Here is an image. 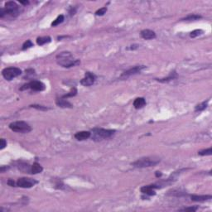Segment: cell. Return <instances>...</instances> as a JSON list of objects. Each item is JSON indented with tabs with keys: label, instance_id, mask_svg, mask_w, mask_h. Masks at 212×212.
<instances>
[{
	"label": "cell",
	"instance_id": "obj_27",
	"mask_svg": "<svg viewBox=\"0 0 212 212\" xmlns=\"http://www.w3.org/2000/svg\"><path fill=\"white\" fill-rule=\"evenodd\" d=\"M32 46H33V43L32 42V41H31V40H28L27 42H25L23 43V48H22V49L24 51V50H27L28 48H31Z\"/></svg>",
	"mask_w": 212,
	"mask_h": 212
},
{
	"label": "cell",
	"instance_id": "obj_4",
	"mask_svg": "<svg viewBox=\"0 0 212 212\" xmlns=\"http://www.w3.org/2000/svg\"><path fill=\"white\" fill-rule=\"evenodd\" d=\"M115 133V130L105 129L101 128H95L92 129V139L94 141H101L111 138Z\"/></svg>",
	"mask_w": 212,
	"mask_h": 212
},
{
	"label": "cell",
	"instance_id": "obj_25",
	"mask_svg": "<svg viewBox=\"0 0 212 212\" xmlns=\"http://www.w3.org/2000/svg\"><path fill=\"white\" fill-rule=\"evenodd\" d=\"M203 33V31L202 30H201V29H196V30H194L192 32L190 33V37H191V38H195V37H198L200 35H201Z\"/></svg>",
	"mask_w": 212,
	"mask_h": 212
},
{
	"label": "cell",
	"instance_id": "obj_5",
	"mask_svg": "<svg viewBox=\"0 0 212 212\" xmlns=\"http://www.w3.org/2000/svg\"><path fill=\"white\" fill-rule=\"evenodd\" d=\"M9 129L14 132L22 134H27L32 131L31 126L24 121H15L9 124Z\"/></svg>",
	"mask_w": 212,
	"mask_h": 212
},
{
	"label": "cell",
	"instance_id": "obj_8",
	"mask_svg": "<svg viewBox=\"0 0 212 212\" xmlns=\"http://www.w3.org/2000/svg\"><path fill=\"white\" fill-rule=\"evenodd\" d=\"M37 183V181L28 177H22L17 181V186L22 188H31Z\"/></svg>",
	"mask_w": 212,
	"mask_h": 212
},
{
	"label": "cell",
	"instance_id": "obj_24",
	"mask_svg": "<svg viewBox=\"0 0 212 212\" xmlns=\"http://www.w3.org/2000/svg\"><path fill=\"white\" fill-rule=\"evenodd\" d=\"M212 153V148H209L207 149H204L201 151H199L198 154L201 156H207V155H211Z\"/></svg>",
	"mask_w": 212,
	"mask_h": 212
},
{
	"label": "cell",
	"instance_id": "obj_33",
	"mask_svg": "<svg viewBox=\"0 0 212 212\" xmlns=\"http://www.w3.org/2000/svg\"><path fill=\"white\" fill-rule=\"evenodd\" d=\"M19 2H20L21 4H23V5L29 4V1H27V0H26V1H19Z\"/></svg>",
	"mask_w": 212,
	"mask_h": 212
},
{
	"label": "cell",
	"instance_id": "obj_34",
	"mask_svg": "<svg viewBox=\"0 0 212 212\" xmlns=\"http://www.w3.org/2000/svg\"><path fill=\"white\" fill-rule=\"evenodd\" d=\"M8 168H9V167H7V166H1V168H0V171H1V172H4V171L5 170H7Z\"/></svg>",
	"mask_w": 212,
	"mask_h": 212
},
{
	"label": "cell",
	"instance_id": "obj_21",
	"mask_svg": "<svg viewBox=\"0 0 212 212\" xmlns=\"http://www.w3.org/2000/svg\"><path fill=\"white\" fill-rule=\"evenodd\" d=\"M202 18L201 15L198 14H190L187 17H186L185 18H183V21H196V20H199Z\"/></svg>",
	"mask_w": 212,
	"mask_h": 212
},
{
	"label": "cell",
	"instance_id": "obj_11",
	"mask_svg": "<svg viewBox=\"0 0 212 212\" xmlns=\"http://www.w3.org/2000/svg\"><path fill=\"white\" fill-rule=\"evenodd\" d=\"M156 188H159V186H157L156 184L153 185H148V186H144L141 188V192L143 194H145L147 196H155L156 195V192L154 189Z\"/></svg>",
	"mask_w": 212,
	"mask_h": 212
},
{
	"label": "cell",
	"instance_id": "obj_20",
	"mask_svg": "<svg viewBox=\"0 0 212 212\" xmlns=\"http://www.w3.org/2000/svg\"><path fill=\"white\" fill-rule=\"evenodd\" d=\"M51 41V38L48 36L46 37H37V45L39 46H42L44 44H46V43H49V42Z\"/></svg>",
	"mask_w": 212,
	"mask_h": 212
},
{
	"label": "cell",
	"instance_id": "obj_10",
	"mask_svg": "<svg viewBox=\"0 0 212 212\" xmlns=\"http://www.w3.org/2000/svg\"><path fill=\"white\" fill-rule=\"evenodd\" d=\"M96 80V75L91 72H85V77L80 80V84L84 86H90L94 85Z\"/></svg>",
	"mask_w": 212,
	"mask_h": 212
},
{
	"label": "cell",
	"instance_id": "obj_2",
	"mask_svg": "<svg viewBox=\"0 0 212 212\" xmlns=\"http://www.w3.org/2000/svg\"><path fill=\"white\" fill-rule=\"evenodd\" d=\"M21 13V9L19 5L14 1H9L5 4L4 9H0V18H4V17L16 18Z\"/></svg>",
	"mask_w": 212,
	"mask_h": 212
},
{
	"label": "cell",
	"instance_id": "obj_28",
	"mask_svg": "<svg viewBox=\"0 0 212 212\" xmlns=\"http://www.w3.org/2000/svg\"><path fill=\"white\" fill-rule=\"evenodd\" d=\"M32 108H34V109H37L38 110H42V111H46L47 110H49L47 107L46 106H43V105H31Z\"/></svg>",
	"mask_w": 212,
	"mask_h": 212
},
{
	"label": "cell",
	"instance_id": "obj_3",
	"mask_svg": "<svg viewBox=\"0 0 212 212\" xmlns=\"http://www.w3.org/2000/svg\"><path fill=\"white\" fill-rule=\"evenodd\" d=\"M161 161V159L158 157H144L138 159L137 161L132 162V166L138 168H144V167H150V166H156Z\"/></svg>",
	"mask_w": 212,
	"mask_h": 212
},
{
	"label": "cell",
	"instance_id": "obj_6",
	"mask_svg": "<svg viewBox=\"0 0 212 212\" xmlns=\"http://www.w3.org/2000/svg\"><path fill=\"white\" fill-rule=\"evenodd\" d=\"M28 89H30L33 91H43L46 89V85H45V84L42 83V81L32 80L28 83L23 85V86L20 88L21 90H25Z\"/></svg>",
	"mask_w": 212,
	"mask_h": 212
},
{
	"label": "cell",
	"instance_id": "obj_17",
	"mask_svg": "<svg viewBox=\"0 0 212 212\" xmlns=\"http://www.w3.org/2000/svg\"><path fill=\"white\" fill-rule=\"evenodd\" d=\"M145 105H146V100L143 97H138V98L134 100V106L136 110L142 109L143 106H145Z\"/></svg>",
	"mask_w": 212,
	"mask_h": 212
},
{
	"label": "cell",
	"instance_id": "obj_15",
	"mask_svg": "<svg viewBox=\"0 0 212 212\" xmlns=\"http://www.w3.org/2000/svg\"><path fill=\"white\" fill-rule=\"evenodd\" d=\"M55 104H56V105L61 107V108H72V105L62 97L60 99H57L55 100Z\"/></svg>",
	"mask_w": 212,
	"mask_h": 212
},
{
	"label": "cell",
	"instance_id": "obj_35",
	"mask_svg": "<svg viewBox=\"0 0 212 212\" xmlns=\"http://www.w3.org/2000/svg\"><path fill=\"white\" fill-rule=\"evenodd\" d=\"M156 176H157V177H160V176H161V172H160V171H156Z\"/></svg>",
	"mask_w": 212,
	"mask_h": 212
},
{
	"label": "cell",
	"instance_id": "obj_26",
	"mask_svg": "<svg viewBox=\"0 0 212 212\" xmlns=\"http://www.w3.org/2000/svg\"><path fill=\"white\" fill-rule=\"evenodd\" d=\"M76 94H77V90L75 89V88H73L72 90H71V91L69 92L68 94H66V95H65L62 96V98H64V99H67V98H69V97H73L75 95H76Z\"/></svg>",
	"mask_w": 212,
	"mask_h": 212
},
{
	"label": "cell",
	"instance_id": "obj_23",
	"mask_svg": "<svg viewBox=\"0 0 212 212\" xmlns=\"http://www.w3.org/2000/svg\"><path fill=\"white\" fill-rule=\"evenodd\" d=\"M207 105H208V101L202 102L201 104H199V105H197L196 106L195 111H196V112H201V111H203L204 110L206 109Z\"/></svg>",
	"mask_w": 212,
	"mask_h": 212
},
{
	"label": "cell",
	"instance_id": "obj_9",
	"mask_svg": "<svg viewBox=\"0 0 212 212\" xmlns=\"http://www.w3.org/2000/svg\"><path fill=\"white\" fill-rule=\"evenodd\" d=\"M145 68H146L145 65H136V66H134V67L130 68V69H129L128 70L124 71L123 74L121 75V78H129V76H132V75H134L140 73V72H141L143 69H145Z\"/></svg>",
	"mask_w": 212,
	"mask_h": 212
},
{
	"label": "cell",
	"instance_id": "obj_7",
	"mask_svg": "<svg viewBox=\"0 0 212 212\" xmlns=\"http://www.w3.org/2000/svg\"><path fill=\"white\" fill-rule=\"evenodd\" d=\"M22 74V70L17 67H8L2 70V75L4 78L7 80H12Z\"/></svg>",
	"mask_w": 212,
	"mask_h": 212
},
{
	"label": "cell",
	"instance_id": "obj_31",
	"mask_svg": "<svg viewBox=\"0 0 212 212\" xmlns=\"http://www.w3.org/2000/svg\"><path fill=\"white\" fill-rule=\"evenodd\" d=\"M0 143H1V144H0V149L3 150L7 146V142H6V140H5L4 138H1Z\"/></svg>",
	"mask_w": 212,
	"mask_h": 212
},
{
	"label": "cell",
	"instance_id": "obj_19",
	"mask_svg": "<svg viewBox=\"0 0 212 212\" xmlns=\"http://www.w3.org/2000/svg\"><path fill=\"white\" fill-rule=\"evenodd\" d=\"M32 174H37V173H41L43 171L42 167L38 162H34L32 165Z\"/></svg>",
	"mask_w": 212,
	"mask_h": 212
},
{
	"label": "cell",
	"instance_id": "obj_22",
	"mask_svg": "<svg viewBox=\"0 0 212 212\" xmlns=\"http://www.w3.org/2000/svg\"><path fill=\"white\" fill-rule=\"evenodd\" d=\"M63 21H64V16H63V15H59V16L51 23V26H52V27H56V26L60 25L61 23H63Z\"/></svg>",
	"mask_w": 212,
	"mask_h": 212
},
{
	"label": "cell",
	"instance_id": "obj_18",
	"mask_svg": "<svg viewBox=\"0 0 212 212\" xmlns=\"http://www.w3.org/2000/svg\"><path fill=\"white\" fill-rule=\"evenodd\" d=\"M177 77V74H176V71H173V72H171L170 75L166 77V78H163V79H157V81H159V82H161V83H165V82H168V81H170V80H174Z\"/></svg>",
	"mask_w": 212,
	"mask_h": 212
},
{
	"label": "cell",
	"instance_id": "obj_14",
	"mask_svg": "<svg viewBox=\"0 0 212 212\" xmlns=\"http://www.w3.org/2000/svg\"><path fill=\"white\" fill-rule=\"evenodd\" d=\"M75 138L77 139L79 141H83L86 140L89 138L91 137V133L90 131H80L75 134Z\"/></svg>",
	"mask_w": 212,
	"mask_h": 212
},
{
	"label": "cell",
	"instance_id": "obj_13",
	"mask_svg": "<svg viewBox=\"0 0 212 212\" xmlns=\"http://www.w3.org/2000/svg\"><path fill=\"white\" fill-rule=\"evenodd\" d=\"M140 35L145 40H152V39L156 38V33H155V32H153V31L150 30V29H144L143 31H141Z\"/></svg>",
	"mask_w": 212,
	"mask_h": 212
},
{
	"label": "cell",
	"instance_id": "obj_30",
	"mask_svg": "<svg viewBox=\"0 0 212 212\" xmlns=\"http://www.w3.org/2000/svg\"><path fill=\"white\" fill-rule=\"evenodd\" d=\"M198 209V206H191V207H186L184 209H181L180 210L181 211H196Z\"/></svg>",
	"mask_w": 212,
	"mask_h": 212
},
{
	"label": "cell",
	"instance_id": "obj_16",
	"mask_svg": "<svg viewBox=\"0 0 212 212\" xmlns=\"http://www.w3.org/2000/svg\"><path fill=\"white\" fill-rule=\"evenodd\" d=\"M191 201H199V202H202V201H206L208 200H211L212 196L211 195H206V196H197V195H192L191 196Z\"/></svg>",
	"mask_w": 212,
	"mask_h": 212
},
{
	"label": "cell",
	"instance_id": "obj_12",
	"mask_svg": "<svg viewBox=\"0 0 212 212\" xmlns=\"http://www.w3.org/2000/svg\"><path fill=\"white\" fill-rule=\"evenodd\" d=\"M17 167L18 169L20 170L21 171H23L24 173H32V166H30L28 163H26L24 161H18L17 162Z\"/></svg>",
	"mask_w": 212,
	"mask_h": 212
},
{
	"label": "cell",
	"instance_id": "obj_1",
	"mask_svg": "<svg viewBox=\"0 0 212 212\" xmlns=\"http://www.w3.org/2000/svg\"><path fill=\"white\" fill-rule=\"evenodd\" d=\"M58 65L65 68L73 67L80 64V60L75 59L73 55L69 51H62L55 57Z\"/></svg>",
	"mask_w": 212,
	"mask_h": 212
},
{
	"label": "cell",
	"instance_id": "obj_32",
	"mask_svg": "<svg viewBox=\"0 0 212 212\" xmlns=\"http://www.w3.org/2000/svg\"><path fill=\"white\" fill-rule=\"evenodd\" d=\"M8 185L10 186H15V182H14V180L9 179V180L8 181Z\"/></svg>",
	"mask_w": 212,
	"mask_h": 212
},
{
	"label": "cell",
	"instance_id": "obj_29",
	"mask_svg": "<svg viewBox=\"0 0 212 212\" xmlns=\"http://www.w3.org/2000/svg\"><path fill=\"white\" fill-rule=\"evenodd\" d=\"M106 12H107V8L104 7V8H101L99 10H97L95 12V14L97 16H103V15H105V14H106Z\"/></svg>",
	"mask_w": 212,
	"mask_h": 212
}]
</instances>
